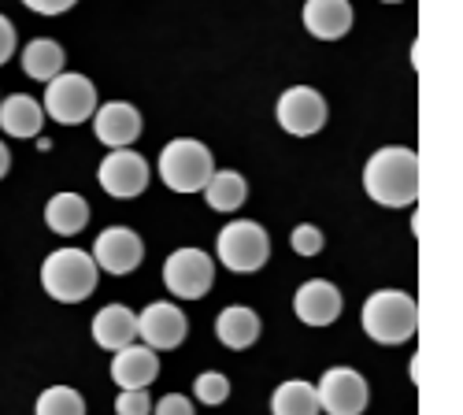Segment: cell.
<instances>
[{
  "label": "cell",
  "instance_id": "6da1fadb",
  "mask_svg": "<svg viewBox=\"0 0 463 415\" xmlns=\"http://www.w3.org/2000/svg\"><path fill=\"white\" fill-rule=\"evenodd\" d=\"M364 190L382 208H411L419 201V156L415 148H378L364 167Z\"/></svg>",
  "mask_w": 463,
  "mask_h": 415
},
{
  "label": "cell",
  "instance_id": "7a4b0ae2",
  "mask_svg": "<svg viewBox=\"0 0 463 415\" xmlns=\"http://www.w3.org/2000/svg\"><path fill=\"white\" fill-rule=\"evenodd\" d=\"M364 330L378 345H404L419 330V305L415 297L401 289H378L364 305Z\"/></svg>",
  "mask_w": 463,
  "mask_h": 415
},
{
  "label": "cell",
  "instance_id": "3957f363",
  "mask_svg": "<svg viewBox=\"0 0 463 415\" xmlns=\"http://www.w3.org/2000/svg\"><path fill=\"white\" fill-rule=\"evenodd\" d=\"M97 278H100L97 263L82 249H56L42 263V286L60 305H79V300L93 297Z\"/></svg>",
  "mask_w": 463,
  "mask_h": 415
},
{
  "label": "cell",
  "instance_id": "277c9868",
  "mask_svg": "<svg viewBox=\"0 0 463 415\" xmlns=\"http://www.w3.org/2000/svg\"><path fill=\"white\" fill-rule=\"evenodd\" d=\"M215 174V160L212 148L193 141V137H175L164 145L160 153V178L167 190L175 193H201L208 178Z\"/></svg>",
  "mask_w": 463,
  "mask_h": 415
},
{
  "label": "cell",
  "instance_id": "5b68a950",
  "mask_svg": "<svg viewBox=\"0 0 463 415\" xmlns=\"http://www.w3.org/2000/svg\"><path fill=\"white\" fill-rule=\"evenodd\" d=\"M215 249H219L222 268L238 271V275H252L267 263V256H271V238H267V231L260 222L234 219V222H226L219 231Z\"/></svg>",
  "mask_w": 463,
  "mask_h": 415
},
{
  "label": "cell",
  "instance_id": "8992f818",
  "mask_svg": "<svg viewBox=\"0 0 463 415\" xmlns=\"http://www.w3.org/2000/svg\"><path fill=\"white\" fill-rule=\"evenodd\" d=\"M49 90H45V111L56 119V123H63V127H79V123H86V119H93V111H97V90H93V82L86 79V74H71V71H63V74H56L52 82H45Z\"/></svg>",
  "mask_w": 463,
  "mask_h": 415
},
{
  "label": "cell",
  "instance_id": "52a82bcc",
  "mask_svg": "<svg viewBox=\"0 0 463 415\" xmlns=\"http://www.w3.org/2000/svg\"><path fill=\"white\" fill-rule=\"evenodd\" d=\"M212 282H215V263L201 249H178L164 263V286L171 289V297L201 300L212 289Z\"/></svg>",
  "mask_w": 463,
  "mask_h": 415
},
{
  "label": "cell",
  "instance_id": "ba28073f",
  "mask_svg": "<svg viewBox=\"0 0 463 415\" xmlns=\"http://www.w3.org/2000/svg\"><path fill=\"white\" fill-rule=\"evenodd\" d=\"M100 190L115 201H130V197H141L148 190V164L141 153L134 148H111V153L100 160Z\"/></svg>",
  "mask_w": 463,
  "mask_h": 415
},
{
  "label": "cell",
  "instance_id": "9c48e42d",
  "mask_svg": "<svg viewBox=\"0 0 463 415\" xmlns=\"http://www.w3.org/2000/svg\"><path fill=\"white\" fill-rule=\"evenodd\" d=\"M316 393H319V408L326 415H364V408L371 401L367 379L353 367H330Z\"/></svg>",
  "mask_w": 463,
  "mask_h": 415
},
{
  "label": "cell",
  "instance_id": "30bf717a",
  "mask_svg": "<svg viewBox=\"0 0 463 415\" xmlns=\"http://www.w3.org/2000/svg\"><path fill=\"white\" fill-rule=\"evenodd\" d=\"M279 127L293 137H312L326 127V100L312 86H293L279 97Z\"/></svg>",
  "mask_w": 463,
  "mask_h": 415
},
{
  "label": "cell",
  "instance_id": "8fae6325",
  "mask_svg": "<svg viewBox=\"0 0 463 415\" xmlns=\"http://www.w3.org/2000/svg\"><path fill=\"white\" fill-rule=\"evenodd\" d=\"M90 256H93V263H97V271L130 275L134 268H141L145 245H141V238L130 231V226H108V231L97 238V245H93Z\"/></svg>",
  "mask_w": 463,
  "mask_h": 415
},
{
  "label": "cell",
  "instance_id": "7c38bea8",
  "mask_svg": "<svg viewBox=\"0 0 463 415\" xmlns=\"http://www.w3.org/2000/svg\"><path fill=\"white\" fill-rule=\"evenodd\" d=\"M185 316L182 308H175L171 300H156V305H148L141 316H137V334L148 349L156 353H167V349H178L185 342Z\"/></svg>",
  "mask_w": 463,
  "mask_h": 415
},
{
  "label": "cell",
  "instance_id": "4fadbf2b",
  "mask_svg": "<svg viewBox=\"0 0 463 415\" xmlns=\"http://www.w3.org/2000/svg\"><path fill=\"white\" fill-rule=\"evenodd\" d=\"M141 111L127 100H108L93 111V130H97V141H104L108 148H130L137 137H141Z\"/></svg>",
  "mask_w": 463,
  "mask_h": 415
},
{
  "label": "cell",
  "instance_id": "5bb4252c",
  "mask_svg": "<svg viewBox=\"0 0 463 415\" xmlns=\"http://www.w3.org/2000/svg\"><path fill=\"white\" fill-rule=\"evenodd\" d=\"M293 312L304 326H330L341 316V289L326 278L304 282L293 297Z\"/></svg>",
  "mask_w": 463,
  "mask_h": 415
},
{
  "label": "cell",
  "instance_id": "9a60e30c",
  "mask_svg": "<svg viewBox=\"0 0 463 415\" xmlns=\"http://www.w3.org/2000/svg\"><path fill=\"white\" fill-rule=\"evenodd\" d=\"M160 374V356L148 345H127L111 356V382L123 390H145L156 382Z\"/></svg>",
  "mask_w": 463,
  "mask_h": 415
},
{
  "label": "cell",
  "instance_id": "2e32d148",
  "mask_svg": "<svg viewBox=\"0 0 463 415\" xmlns=\"http://www.w3.org/2000/svg\"><path fill=\"white\" fill-rule=\"evenodd\" d=\"M304 26L319 42H337V37L353 30V5L349 0H307Z\"/></svg>",
  "mask_w": 463,
  "mask_h": 415
},
{
  "label": "cell",
  "instance_id": "e0dca14e",
  "mask_svg": "<svg viewBox=\"0 0 463 415\" xmlns=\"http://www.w3.org/2000/svg\"><path fill=\"white\" fill-rule=\"evenodd\" d=\"M93 342L108 353H119L137 342V316L127 305H108L93 316Z\"/></svg>",
  "mask_w": 463,
  "mask_h": 415
},
{
  "label": "cell",
  "instance_id": "ac0fdd59",
  "mask_svg": "<svg viewBox=\"0 0 463 415\" xmlns=\"http://www.w3.org/2000/svg\"><path fill=\"white\" fill-rule=\"evenodd\" d=\"M45 127V108L26 93H15L0 100V130L8 137H37Z\"/></svg>",
  "mask_w": 463,
  "mask_h": 415
},
{
  "label": "cell",
  "instance_id": "d6986e66",
  "mask_svg": "<svg viewBox=\"0 0 463 415\" xmlns=\"http://www.w3.org/2000/svg\"><path fill=\"white\" fill-rule=\"evenodd\" d=\"M260 330H263L260 316L252 308H245V305H230L215 319V334H219V342L226 349H249V345H256Z\"/></svg>",
  "mask_w": 463,
  "mask_h": 415
},
{
  "label": "cell",
  "instance_id": "ffe728a7",
  "mask_svg": "<svg viewBox=\"0 0 463 415\" xmlns=\"http://www.w3.org/2000/svg\"><path fill=\"white\" fill-rule=\"evenodd\" d=\"M45 222H49V231L71 238V234H82L86 231V222H90V204L86 197L79 193H56L49 204H45Z\"/></svg>",
  "mask_w": 463,
  "mask_h": 415
},
{
  "label": "cell",
  "instance_id": "44dd1931",
  "mask_svg": "<svg viewBox=\"0 0 463 415\" xmlns=\"http://www.w3.org/2000/svg\"><path fill=\"white\" fill-rule=\"evenodd\" d=\"M63 63H67V56L52 37H33L23 49V71L33 82H52L56 74H63Z\"/></svg>",
  "mask_w": 463,
  "mask_h": 415
},
{
  "label": "cell",
  "instance_id": "7402d4cb",
  "mask_svg": "<svg viewBox=\"0 0 463 415\" xmlns=\"http://www.w3.org/2000/svg\"><path fill=\"white\" fill-rule=\"evenodd\" d=\"M204 197H208L212 212H226L230 215V212H238L245 204L249 185H245V178L238 171H215L208 178V185H204Z\"/></svg>",
  "mask_w": 463,
  "mask_h": 415
},
{
  "label": "cell",
  "instance_id": "603a6c76",
  "mask_svg": "<svg viewBox=\"0 0 463 415\" xmlns=\"http://www.w3.org/2000/svg\"><path fill=\"white\" fill-rule=\"evenodd\" d=\"M271 411L275 415H319V393L312 382L304 379H289L275 390L271 397Z\"/></svg>",
  "mask_w": 463,
  "mask_h": 415
},
{
  "label": "cell",
  "instance_id": "cb8c5ba5",
  "mask_svg": "<svg viewBox=\"0 0 463 415\" xmlns=\"http://www.w3.org/2000/svg\"><path fill=\"white\" fill-rule=\"evenodd\" d=\"M33 415H86V401L79 390L71 386H52L37 397V408Z\"/></svg>",
  "mask_w": 463,
  "mask_h": 415
},
{
  "label": "cell",
  "instance_id": "d4e9b609",
  "mask_svg": "<svg viewBox=\"0 0 463 415\" xmlns=\"http://www.w3.org/2000/svg\"><path fill=\"white\" fill-rule=\"evenodd\" d=\"M193 393H197L201 404L219 408L230 397V379H226V374H219V371H204V374H197V382H193Z\"/></svg>",
  "mask_w": 463,
  "mask_h": 415
},
{
  "label": "cell",
  "instance_id": "484cf974",
  "mask_svg": "<svg viewBox=\"0 0 463 415\" xmlns=\"http://www.w3.org/2000/svg\"><path fill=\"white\" fill-rule=\"evenodd\" d=\"M289 241H293L297 256H319L323 252V231H319V226H312V222H300Z\"/></svg>",
  "mask_w": 463,
  "mask_h": 415
},
{
  "label": "cell",
  "instance_id": "4316f807",
  "mask_svg": "<svg viewBox=\"0 0 463 415\" xmlns=\"http://www.w3.org/2000/svg\"><path fill=\"white\" fill-rule=\"evenodd\" d=\"M115 411L119 415H152V401L145 390H123L115 397Z\"/></svg>",
  "mask_w": 463,
  "mask_h": 415
},
{
  "label": "cell",
  "instance_id": "83f0119b",
  "mask_svg": "<svg viewBox=\"0 0 463 415\" xmlns=\"http://www.w3.org/2000/svg\"><path fill=\"white\" fill-rule=\"evenodd\" d=\"M152 415H193V401L182 393H167L160 404H152Z\"/></svg>",
  "mask_w": 463,
  "mask_h": 415
},
{
  "label": "cell",
  "instance_id": "f1b7e54d",
  "mask_svg": "<svg viewBox=\"0 0 463 415\" xmlns=\"http://www.w3.org/2000/svg\"><path fill=\"white\" fill-rule=\"evenodd\" d=\"M23 5L37 15H63V12H71L74 5H79V0H23Z\"/></svg>",
  "mask_w": 463,
  "mask_h": 415
},
{
  "label": "cell",
  "instance_id": "f546056e",
  "mask_svg": "<svg viewBox=\"0 0 463 415\" xmlns=\"http://www.w3.org/2000/svg\"><path fill=\"white\" fill-rule=\"evenodd\" d=\"M15 56V26L8 15H0V63H8Z\"/></svg>",
  "mask_w": 463,
  "mask_h": 415
},
{
  "label": "cell",
  "instance_id": "4dcf8cb0",
  "mask_svg": "<svg viewBox=\"0 0 463 415\" xmlns=\"http://www.w3.org/2000/svg\"><path fill=\"white\" fill-rule=\"evenodd\" d=\"M8 167H12V153H8V148H5V141H0V178H5V174H8Z\"/></svg>",
  "mask_w": 463,
  "mask_h": 415
},
{
  "label": "cell",
  "instance_id": "1f68e13d",
  "mask_svg": "<svg viewBox=\"0 0 463 415\" xmlns=\"http://www.w3.org/2000/svg\"><path fill=\"white\" fill-rule=\"evenodd\" d=\"M382 5H401V0H382Z\"/></svg>",
  "mask_w": 463,
  "mask_h": 415
}]
</instances>
